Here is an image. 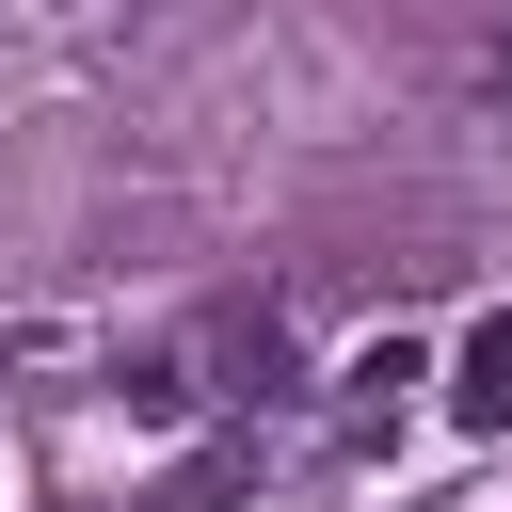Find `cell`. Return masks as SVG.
Returning <instances> with one entry per match:
<instances>
[{
    "mask_svg": "<svg viewBox=\"0 0 512 512\" xmlns=\"http://www.w3.org/2000/svg\"><path fill=\"white\" fill-rule=\"evenodd\" d=\"M320 384H336V448H384V432H400V400L432 384V336H400V320H384V336H352Z\"/></svg>",
    "mask_w": 512,
    "mask_h": 512,
    "instance_id": "obj_1",
    "label": "cell"
},
{
    "mask_svg": "<svg viewBox=\"0 0 512 512\" xmlns=\"http://www.w3.org/2000/svg\"><path fill=\"white\" fill-rule=\"evenodd\" d=\"M448 416H464V432H512V304L464 320V352H448Z\"/></svg>",
    "mask_w": 512,
    "mask_h": 512,
    "instance_id": "obj_2",
    "label": "cell"
},
{
    "mask_svg": "<svg viewBox=\"0 0 512 512\" xmlns=\"http://www.w3.org/2000/svg\"><path fill=\"white\" fill-rule=\"evenodd\" d=\"M112 16H128V0H32V32H48V48H96Z\"/></svg>",
    "mask_w": 512,
    "mask_h": 512,
    "instance_id": "obj_3",
    "label": "cell"
},
{
    "mask_svg": "<svg viewBox=\"0 0 512 512\" xmlns=\"http://www.w3.org/2000/svg\"><path fill=\"white\" fill-rule=\"evenodd\" d=\"M480 96H496V128H512V16L480 32Z\"/></svg>",
    "mask_w": 512,
    "mask_h": 512,
    "instance_id": "obj_4",
    "label": "cell"
}]
</instances>
